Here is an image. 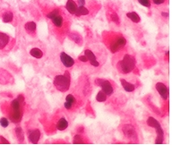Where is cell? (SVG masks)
I'll use <instances>...</instances> for the list:
<instances>
[{"label":"cell","instance_id":"35","mask_svg":"<svg viewBox=\"0 0 172 153\" xmlns=\"http://www.w3.org/2000/svg\"><path fill=\"white\" fill-rule=\"evenodd\" d=\"M162 15L163 17H169V13H162Z\"/></svg>","mask_w":172,"mask_h":153},{"label":"cell","instance_id":"30","mask_svg":"<svg viewBox=\"0 0 172 153\" xmlns=\"http://www.w3.org/2000/svg\"><path fill=\"white\" fill-rule=\"evenodd\" d=\"M90 63H91V65H92V66H94V67H98V66H100V63L97 61V59H96V60L90 61Z\"/></svg>","mask_w":172,"mask_h":153},{"label":"cell","instance_id":"18","mask_svg":"<svg viewBox=\"0 0 172 153\" xmlns=\"http://www.w3.org/2000/svg\"><path fill=\"white\" fill-rule=\"evenodd\" d=\"M127 18H129L133 22H140V16L138 13H136V12H130V13H127Z\"/></svg>","mask_w":172,"mask_h":153},{"label":"cell","instance_id":"8","mask_svg":"<svg viewBox=\"0 0 172 153\" xmlns=\"http://www.w3.org/2000/svg\"><path fill=\"white\" fill-rule=\"evenodd\" d=\"M28 138L30 140V142L33 144H36L39 143V138H40V132L38 129L35 130H30L28 132Z\"/></svg>","mask_w":172,"mask_h":153},{"label":"cell","instance_id":"29","mask_svg":"<svg viewBox=\"0 0 172 153\" xmlns=\"http://www.w3.org/2000/svg\"><path fill=\"white\" fill-rule=\"evenodd\" d=\"M111 19H112V21L113 22H115L116 23H119V17L118 16V14L116 13H113L112 14H111Z\"/></svg>","mask_w":172,"mask_h":153},{"label":"cell","instance_id":"3","mask_svg":"<svg viewBox=\"0 0 172 153\" xmlns=\"http://www.w3.org/2000/svg\"><path fill=\"white\" fill-rule=\"evenodd\" d=\"M48 18L53 22V25L57 29H61L64 26V17L62 16L59 9H54L48 13Z\"/></svg>","mask_w":172,"mask_h":153},{"label":"cell","instance_id":"13","mask_svg":"<svg viewBox=\"0 0 172 153\" xmlns=\"http://www.w3.org/2000/svg\"><path fill=\"white\" fill-rule=\"evenodd\" d=\"M68 127V122L65 117L60 118L57 123V129L59 131H64Z\"/></svg>","mask_w":172,"mask_h":153},{"label":"cell","instance_id":"34","mask_svg":"<svg viewBox=\"0 0 172 153\" xmlns=\"http://www.w3.org/2000/svg\"><path fill=\"white\" fill-rule=\"evenodd\" d=\"M0 140H1V143H9V142L7 140H5L3 136H0Z\"/></svg>","mask_w":172,"mask_h":153},{"label":"cell","instance_id":"25","mask_svg":"<svg viewBox=\"0 0 172 153\" xmlns=\"http://www.w3.org/2000/svg\"><path fill=\"white\" fill-rule=\"evenodd\" d=\"M70 38H71V39L74 40L76 44H82V39H81V37H80L78 34H76V33H72V34H70Z\"/></svg>","mask_w":172,"mask_h":153},{"label":"cell","instance_id":"17","mask_svg":"<svg viewBox=\"0 0 172 153\" xmlns=\"http://www.w3.org/2000/svg\"><path fill=\"white\" fill-rule=\"evenodd\" d=\"M13 19V14L12 12L10 11H6L4 13V14L2 15V20L4 22H11Z\"/></svg>","mask_w":172,"mask_h":153},{"label":"cell","instance_id":"32","mask_svg":"<svg viewBox=\"0 0 172 153\" xmlns=\"http://www.w3.org/2000/svg\"><path fill=\"white\" fill-rule=\"evenodd\" d=\"M78 59L80 60V61H82V62H88V59H87V57L85 56H80L79 57H78Z\"/></svg>","mask_w":172,"mask_h":153},{"label":"cell","instance_id":"28","mask_svg":"<svg viewBox=\"0 0 172 153\" xmlns=\"http://www.w3.org/2000/svg\"><path fill=\"white\" fill-rule=\"evenodd\" d=\"M138 2L142 5H144L145 7H150L151 6V1L150 0H138Z\"/></svg>","mask_w":172,"mask_h":153},{"label":"cell","instance_id":"9","mask_svg":"<svg viewBox=\"0 0 172 153\" xmlns=\"http://www.w3.org/2000/svg\"><path fill=\"white\" fill-rule=\"evenodd\" d=\"M76 104V100L74 97V95L72 94H68L66 98V101L64 103V107L65 108H66L67 110L71 109L72 108H74V106Z\"/></svg>","mask_w":172,"mask_h":153},{"label":"cell","instance_id":"31","mask_svg":"<svg viewBox=\"0 0 172 153\" xmlns=\"http://www.w3.org/2000/svg\"><path fill=\"white\" fill-rule=\"evenodd\" d=\"M164 2H165V0H153V3L154 4H157V5L162 4Z\"/></svg>","mask_w":172,"mask_h":153},{"label":"cell","instance_id":"1","mask_svg":"<svg viewBox=\"0 0 172 153\" xmlns=\"http://www.w3.org/2000/svg\"><path fill=\"white\" fill-rule=\"evenodd\" d=\"M136 67V59L130 55H125L123 59L118 64V70L123 74H128Z\"/></svg>","mask_w":172,"mask_h":153},{"label":"cell","instance_id":"4","mask_svg":"<svg viewBox=\"0 0 172 153\" xmlns=\"http://www.w3.org/2000/svg\"><path fill=\"white\" fill-rule=\"evenodd\" d=\"M95 83L97 85H99L100 87H101L102 91L107 95V96H110L113 94L114 92V89L111 85V83L107 81V80H103V79H97Z\"/></svg>","mask_w":172,"mask_h":153},{"label":"cell","instance_id":"15","mask_svg":"<svg viewBox=\"0 0 172 153\" xmlns=\"http://www.w3.org/2000/svg\"><path fill=\"white\" fill-rule=\"evenodd\" d=\"M24 28H25V30H26L27 32H29V33H33V32L36 31L37 24H36L34 22H28L25 23Z\"/></svg>","mask_w":172,"mask_h":153},{"label":"cell","instance_id":"22","mask_svg":"<svg viewBox=\"0 0 172 153\" xmlns=\"http://www.w3.org/2000/svg\"><path fill=\"white\" fill-rule=\"evenodd\" d=\"M21 102L18 99H15L13 100H12L11 102V106H10V109H13V110H18V109H22L21 108Z\"/></svg>","mask_w":172,"mask_h":153},{"label":"cell","instance_id":"14","mask_svg":"<svg viewBox=\"0 0 172 153\" xmlns=\"http://www.w3.org/2000/svg\"><path fill=\"white\" fill-rule=\"evenodd\" d=\"M120 82H121V84H122V86H123V88L125 89V91H126L132 92V91H135L136 86H135L134 84H132V83H130V82H127V81H126V80H124V79H121V80H120Z\"/></svg>","mask_w":172,"mask_h":153},{"label":"cell","instance_id":"20","mask_svg":"<svg viewBox=\"0 0 172 153\" xmlns=\"http://www.w3.org/2000/svg\"><path fill=\"white\" fill-rule=\"evenodd\" d=\"M115 41H116V43L118 44V46L120 48H122L123 47H125V45L127 44L126 39H125L123 36H121V35L117 36V37L115 38Z\"/></svg>","mask_w":172,"mask_h":153},{"label":"cell","instance_id":"11","mask_svg":"<svg viewBox=\"0 0 172 153\" xmlns=\"http://www.w3.org/2000/svg\"><path fill=\"white\" fill-rule=\"evenodd\" d=\"M123 132H124V134H126V136L128 137V138H133V137H135L136 134L135 128H134L133 126H128V125H127V126H124Z\"/></svg>","mask_w":172,"mask_h":153},{"label":"cell","instance_id":"16","mask_svg":"<svg viewBox=\"0 0 172 153\" xmlns=\"http://www.w3.org/2000/svg\"><path fill=\"white\" fill-rule=\"evenodd\" d=\"M77 17H80V16H83V15H87L89 14V10L88 8H86L85 6H78L77 7V10L74 13Z\"/></svg>","mask_w":172,"mask_h":153},{"label":"cell","instance_id":"7","mask_svg":"<svg viewBox=\"0 0 172 153\" xmlns=\"http://www.w3.org/2000/svg\"><path fill=\"white\" fill-rule=\"evenodd\" d=\"M22 109H18V110H13L10 109L9 112V118L13 123H19L22 120Z\"/></svg>","mask_w":172,"mask_h":153},{"label":"cell","instance_id":"23","mask_svg":"<svg viewBox=\"0 0 172 153\" xmlns=\"http://www.w3.org/2000/svg\"><path fill=\"white\" fill-rule=\"evenodd\" d=\"M84 56L87 57L88 61H92V60H96L97 59L96 56L94 55V53L92 50H90V49H86L84 51Z\"/></svg>","mask_w":172,"mask_h":153},{"label":"cell","instance_id":"19","mask_svg":"<svg viewBox=\"0 0 172 153\" xmlns=\"http://www.w3.org/2000/svg\"><path fill=\"white\" fill-rule=\"evenodd\" d=\"M30 54H31L33 57H35V58H41L42 56H43V52H42L39 48H34L31 49Z\"/></svg>","mask_w":172,"mask_h":153},{"label":"cell","instance_id":"24","mask_svg":"<svg viewBox=\"0 0 172 153\" xmlns=\"http://www.w3.org/2000/svg\"><path fill=\"white\" fill-rule=\"evenodd\" d=\"M96 100H97V101H99V102H104V101H106V100H107V95L101 91H99L98 92V94H97V96H96Z\"/></svg>","mask_w":172,"mask_h":153},{"label":"cell","instance_id":"33","mask_svg":"<svg viewBox=\"0 0 172 153\" xmlns=\"http://www.w3.org/2000/svg\"><path fill=\"white\" fill-rule=\"evenodd\" d=\"M85 3H86L85 0H77V4L79 6H84Z\"/></svg>","mask_w":172,"mask_h":153},{"label":"cell","instance_id":"2","mask_svg":"<svg viewBox=\"0 0 172 153\" xmlns=\"http://www.w3.org/2000/svg\"><path fill=\"white\" fill-rule=\"evenodd\" d=\"M54 85L60 91H66L70 87V75L66 72L65 74L57 75L54 79Z\"/></svg>","mask_w":172,"mask_h":153},{"label":"cell","instance_id":"10","mask_svg":"<svg viewBox=\"0 0 172 153\" xmlns=\"http://www.w3.org/2000/svg\"><path fill=\"white\" fill-rule=\"evenodd\" d=\"M77 4L74 2V0H67L66 4V8L68 11L69 13L71 14H74L76 10H77Z\"/></svg>","mask_w":172,"mask_h":153},{"label":"cell","instance_id":"6","mask_svg":"<svg viewBox=\"0 0 172 153\" xmlns=\"http://www.w3.org/2000/svg\"><path fill=\"white\" fill-rule=\"evenodd\" d=\"M60 60L62 62V64L64 65L65 67L66 68H70L74 65V60L73 57H71L70 56H68L66 53L62 52L60 54Z\"/></svg>","mask_w":172,"mask_h":153},{"label":"cell","instance_id":"5","mask_svg":"<svg viewBox=\"0 0 172 153\" xmlns=\"http://www.w3.org/2000/svg\"><path fill=\"white\" fill-rule=\"evenodd\" d=\"M155 88H156V91L159 92V94L161 95V97L164 100H168V98H169V89H168V87L164 83L158 82V83H156Z\"/></svg>","mask_w":172,"mask_h":153},{"label":"cell","instance_id":"26","mask_svg":"<svg viewBox=\"0 0 172 153\" xmlns=\"http://www.w3.org/2000/svg\"><path fill=\"white\" fill-rule=\"evenodd\" d=\"M73 143H74V144H79V143H84V141L83 140V137H82L81 135L77 134V135H75V136L74 137Z\"/></svg>","mask_w":172,"mask_h":153},{"label":"cell","instance_id":"12","mask_svg":"<svg viewBox=\"0 0 172 153\" xmlns=\"http://www.w3.org/2000/svg\"><path fill=\"white\" fill-rule=\"evenodd\" d=\"M10 41V37L3 32H0V49L4 48Z\"/></svg>","mask_w":172,"mask_h":153},{"label":"cell","instance_id":"21","mask_svg":"<svg viewBox=\"0 0 172 153\" xmlns=\"http://www.w3.org/2000/svg\"><path fill=\"white\" fill-rule=\"evenodd\" d=\"M15 134H16V137L17 139L19 140V142L22 143L23 140H24V134H23V130L22 127H16L15 128Z\"/></svg>","mask_w":172,"mask_h":153},{"label":"cell","instance_id":"27","mask_svg":"<svg viewBox=\"0 0 172 153\" xmlns=\"http://www.w3.org/2000/svg\"><path fill=\"white\" fill-rule=\"evenodd\" d=\"M0 125H1V126L4 127V128L7 127V126H9V121H8V119L5 118V117H2V118L0 119Z\"/></svg>","mask_w":172,"mask_h":153}]
</instances>
